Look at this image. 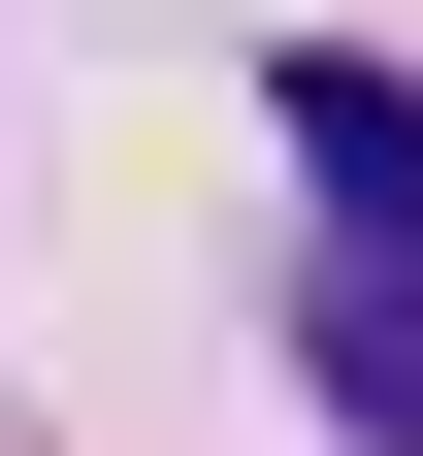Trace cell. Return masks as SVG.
Wrapping results in <instances>:
<instances>
[{
  "label": "cell",
  "mask_w": 423,
  "mask_h": 456,
  "mask_svg": "<svg viewBox=\"0 0 423 456\" xmlns=\"http://www.w3.org/2000/svg\"><path fill=\"white\" fill-rule=\"evenodd\" d=\"M293 196H326V294H293V359H326L358 456H423V66H293Z\"/></svg>",
  "instance_id": "obj_1"
}]
</instances>
